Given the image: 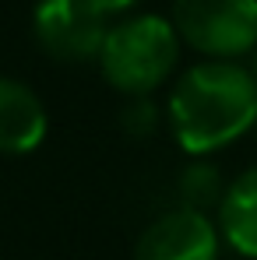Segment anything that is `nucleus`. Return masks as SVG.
Returning a JSON list of instances; mask_svg holds the SVG:
<instances>
[{
	"label": "nucleus",
	"mask_w": 257,
	"mask_h": 260,
	"mask_svg": "<svg viewBox=\"0 0 257 260\" xmlns=\"http://www.w3.org/2000/svg\"><path fill=\"white\" fill-rule=\"evenodd\" d=\"M169 127L187 155H212L257 123V78L233 60L190 67L169 95Z\"/></svg>",
	"instance_id": "1"
},
{
	"label": "nucleus",
	"mask_w": 257,
	"mask_h": 260,
	"mask_svg": "<svg viewBox=\"0 0 257 260\" xmlns=\"http://www.w3.org/2000/svg\"><path fill=\"white\" fill-rule=\"evenodd\" d=\"M176 60H180V36L173 21L159 14L124 18L120 25L109 28L99 53L102 78L134 99H148L173 74Z\"/></svg>",
	"instance_id": "2"
},
{
	"label": "nucleus",
	"mask_w": 257,
	"mask_h": 260,
	"mask_svg": "<svg viewBox=\"0 0 257 260\" xmlns=\"http://www.w3.org/2000/svg\"><path fill=\"white\" fill-rule=\"evenodd\" d=\"M173 28L212 60L243 56L257 49V0H173Z\"/></svg>",
	"instance_id": "3"
},
{
	"label": "nucleus",
	"mask_w": 257,
	"mask_h": 260,
	"mask_svg": "<svg viewBox=\"0 0 257 260\" xmlns=\"http://www.w3.org/2000/svg\"><path fill=\"white\" fill-rule=\"evenodd\" d=\"M36 39L53 60L81 63L99 60L109 36V18L92 7V0H39L32 14Z\"/></svg>",
	"instance_id": "4"
},
{
	"label": "nucleus",
	"mask_w": 257,
	"mask_h": 260,
	"mask_svg": "<svg viewBox=\"0 0 257 260\" xmlns=\"http://www.w3.org/2000/svg\"><path fill=\"white\" fill-rule=\"evenodd\" d=\"M134 260H218V229L190 208L166 211L137 239Z\"/></svg>",
	"instance_id": "5"
},
{
	"label": "nucleus",
	"mask_w": 257,
	"mask_h": 260,
	"mask_svg": "<svg viewBox=\"0 0 257 260\" xmlns=\"http://www.w3.org/2000/svg\"><path fill=\"white\" fill-rule=\"evenodd\" d=\"M46 106L25 81L0 78V155H28L46 141Z\"/></svg>",
	"instance_id": "6"
},
{
	"label": "nucleus",
	"mask_w": 257,
	"mask_h": 260,
	"mask_svg": "<svg viewBox=\"0 0 257 260\" xmlns=\"http://www.w3.org/2000/svg\"><path fill=\"white\" fill-rule=\"evenodd\" d=\"M218 225L225 243L240 257L257 260V169L240 173L218 204Z\"/></svg>",
	"instance_id": "7"
},
{
	"label": "nucleus",
	"mask_w": 257,
	"mask_h": 260,
	"mask_svg": "<svg viewBox=\"0 0 257 260\" xmlns=\"http://www.w3.org/2000/svg\"><path fill=\"white\" fill-rule=\"evenodd\" d=\"M180 197H183V208L190 211H208V208H218L222 197H225V186L212 166H190L180 176Z\"/></svg>",
	"instance_id": "8"
},
{
	"label": "nucleus",
	"mask_w": 257,
	"mask_h": 260,
	"mask_svg": "<svg viewBox=\"0 0 257 260\" xmlns=\"http://www.w3.org/2000/svg\"><path fill=\"white\" fill-rule=\"evenodd\" d=\"M124 123H127L130 134L145 137L148 130L155 127V106H152L148 99H137L134 106H127V113H124Z\"/></svg>",
	"instance_id": "9"
},
{
	"label": "nucleus",
	"mask_w": 257,
	"mask_h": 260,
	"mask_svg": "<svg viewBox=\"0 0 257 260\" xmlns=\"http://www.w3.org/2000/svg\"><path fill=\"white\" fill-rule=\"evenodd\" d=\"M137 0H92V7L95 11H102L106 18H117V14H127L130 7H134Z\"/></svg>",
	"instance_id": "10"
},
{
	"label": "nucleus",
	"mask_w": 257,
	"mask_h": 260,
	"mask_svg": "<svg viewBox=\"0 0 257 260\" xmlns=\"http://www.w3.org/2000/svg\"><path fill=\"white\" fill-rule=\"evenodd\" d=\"M254 78H257V60H254Z\"/></svg>",
	"instance_id": "11"
}]
</instances>
